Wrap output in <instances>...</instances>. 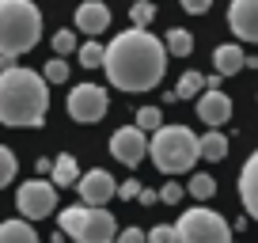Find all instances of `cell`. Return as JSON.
<instances>
[{
  "label": "cell",
  "mask_w": 258,
  "mask_h": 243,
  "mask_svg": "<svg viewBox=\"0 0 258 243\" xmlns=\"http://www.w3.org/2000/svg\"><path fill=\"white\" fill-rule=\"evenodd\" d=\"M64 80H69V61H61V57L46 61V84H64Z\"/></svg>",
  "instance_id": "484cf974"
},
{
  "label": "cell",
  "mask_w": 258,
  "mask_h": 243,
  "mask_svg": "<svg viewBox=\"0 0 258 243\" xmlns=\"http://www.w3.org/2000/svg\"><path fill=\"white\" fill-rule=\"evenodd\" d=\"M0 243H38V235H34V228L23 220H4L0 224Z\"/></svg>",
  "instance_id": "2e32d148"
},
{
  "label": "cell",
  "mask_w": 258,
  "mask_h": 243,
  "mask_svg": "<svg viewBox=\"0 0 258 243\" xmlns=\"http://www.w3.org/2000/svg\"><path fill=\"white\" fill-rule=\"evenodd\" d=\"M106 106H110V99H106V91L99 88V84H80V88L69 91V114H73L76 122H84V126L103 122Z\"/></svg>",
  "instance_id": "ba28073f"
},
{
  "label": "cell",
  "mask_w": 258,
  "mask_h": 243,
  "mask_svg": "<svg viewBox=\"0 0 258 243\" xmlns=\"http://www.w3.org/2000/svg\"><path fill=\"white\" fill-rule=\"evenodd\" d=\"M64 235H73L76 243H114L118 239V224L114 213H106L103 205H69L57 217Z\"/></svg>",
  "instance_id": "5b68a950"
},
{
  "label": "cell",
  "mask_w": 258,
  "mask_h": 243,
  "mask_svg": "<svg viewBox=\"0 0 258 243\" xmlns=\"http://www.w3.org/2000/svg\"><path fill=\"white\" fill-rule=\"evenodd\" d=\"M167 53L171 57H190L194 53V34L182 31V27H171L167 31Z\"/></svg>",
  "instance_id": "ac0fdd59"
},
{
  "label": "cell",
  "mask_w": 258,
  "mask_h": 243,
  "mask_svg": "<svg viewBox=\"0 0 258 243\" xmlns=\"http://www.w3.org/2000/svg\"><path fill=\"white\" fill-rule=\"evenodd\" d=\"M114 243H148V232H141V228H125V232H118Z\"/></svg>",
  "instance_id": "f546056e"
},
{
  "label": "cell",
  "mask_w": 258,
  "mask_h": 243,
  "mask_svg": "<svg viewBox=\"0 0 258 243\" xmlns=\"http://www.w3.org/2000/svg\"><path fill=\"white\" fill-rule=\"evenodd\" d=\"M76 190H80L84 205H106L114 194H118V183H114L103 167H95V171H88V175H80Z\"/></svg>",
  "instance_id": "30bf717a"
},
{
  "label": "cell",
  "mask_w": 258,
  "mask_h": 243,
  "mask_svg": "<svg viewBox=\"0 0 258 243\" xmlns=\"http://www.w3.org/2000/svg\"><path fill=\"white\" fill-rule=\"evenodd\" d=\"M148 152L163 175H182L202 156V137H194L186 126H160L156 137L148 141Z\"/></svg>",
  "instance_id": "277c9868"
},
{
  "label": "cell",
  "mask_w": 258,
  "mask_h": 243,
  "mask_svg": "<svg viewBox=\"0 0 258 243\" xmlns=\"http://www.w3.org/2000/svg\"><path fill=\"white\" fill-rule=\"evenodd\" d=\"M137 126H141L145 133H156V130L163 126V114H160V106H141V110H137Z\"/></svg>",
  "instance_id": "603a6c76"
},
{
  "label": "cell",
  "mask_w": 258,
  "mask_h": 243,
  "mask_svg": "<svg viewBox=\"0 0 258 243\" xmlns=\"http://www.w3.org/2000/svg\"><path fill=\"white\" fill-rule=\"evenodd\" d=\"M106 27H110V8H106L103 0H84L80 8H76V31L99 34Z\"/></svg>",
  "instance_id": "4fadbf2b"
},
{
  "label": "cell",
  "mask_w": 258,
  "mask_h": 243,
  "mask_svg": "<svg viewBox=\"0 0 258 243\" xmlns=\"http://www.w3.org/2000/svg\"><path fill=\"white\" fill-rule=\"evenodd\" d=\"M178 243H232V224L213 209H190L178 217Z\"/></svg>",
  "instance_id": "8992f818"
},
{
  "label": "cell",
  "mask_w": 258,
  "mask_h": 243,
  "mask_svg": "<svg viewBox=\"0 0 258 243\" xmlns=\"http://www.w3.org/2000/svg\"><path fill=\"white\" fill-rule=\"evenodd\" d=\"M190 194L202 198V202H205V198H213V194H217V178H213V175H194L190 178Z\"/></svg>",
  "instance_id": "d4e9b609"
},
{
  "label": "cell",
  "mask_w": 258,
  "mask_h": 243,
  "mask_svg": "<svg viewBox=\"0 0 258 243\" xmlns=\"http://www.w3.org/2000/svg\"><path fill=\"white\" fill-rule=\"evenodd\" d=\"M110 156L125 167H137L141 160L148 156V141H145V130L141 126H125L110 137Z\"/></svg>",
  "instance_id": "9c48e42d"
},
{
  "label": "cell",
  "mask_w": 258,
  "mask_h": 243,
  "mask_svg": "<svg viewBox=\"0 0 258 243\" xmlns=\"http://www.w3.org/2000/svg\"><path fill=\"white\" fill-rule=\"evenodd\" d=\"M106 80L121 91H148L167 73V46L145 27H129L106 46Z\"/></svg>",
  "instance_id": "6da1fadb"
},
{
  "label": "cell",
  "mask_w": 258,
  "mask_h": 243,
  "mask_svg": "<svg viewBox=\"0 0 258 243\" xmlns=\"http://www.w3.org/2000/svg\"><path fill=\"white\" fill-rule=\"evenodd\" d=\"M49 110L46 80L31 69H0V122L4 126H42Z\"/></svg>",
  "instance_id": "7a4b0ae2"
},
{
  "label": "cell",
  "mask_w": 258,
  "mask_h": 243,
  "mask_svg": "<svg viewBox=\"0 0 258 243\" xmlns=\"http://www.w3.org/2000/svg\"><path fill=\"white\" fill-rule=\"evenodd\" d=\"M213 65L220 76H235L239 69H247V53L239 46H217L213 49Z\"/></svg>",
  "instance_id": "9a60e30c"
},
{
  "label": "cell",
  "mask_w": 258,
  "mask_h": 243,
  "mask_svg": "<svg viewBox=\"0 0 258 243\" xmlns=\"http://www.w3.org/2000/svg\"><path fill=\"white\" fill-rule=\"evenodd\" d=\"M182 194H186V190L178 187V183H163V190H160V198L167 205H178V202H182Z\"/></svg>",
  "instance_id": "f1b7e54d"
},
{
  "label": "cell",
  "mask_w": 258,
  "mask_h": 243,
  "mask_svg": "<svg viewBox=\"0 0 258 243\" xmlns=\"http://www.w3.org/2000/svg\"><path fill=\"white\" fill-rule=\"evenodd\" d=\"M16 171H19V160L12 156V148L0 145V187H8L12 178H16Z\"/></svg>",
  "instance_id": "cb8c5ba5"
},
{
  "label": "cell",
  "mask_w": 258,
  "mask_h": 243,
  "mask_svg": "<svg viewBox=\"0 0 258 243\" xmlns=\"http://www.w3.org/2000/svg\"><path fill=\"white\" fill-rule=\"evenodd\" d=\"M16 205H19V213H23L27 220H42V217H49V213L57 209V183L53 178H31V183H23L19 187V194H16Z\"/></svg>",
  "instance_id": "52a82bcc"
},
{
  "label": "cell",
  "mask_w": 258,
  "mask_h": 243,
  "mask_svg": "<svg viewBox=\"0 0 258 243\" xmlns=\"http://www.w3.org/2000/svg\"><path fill=\"white\" fill-rule=\"evenodd\" d=\"M239 198H243L247 217L258 220V152L250 156V160L243 163V171H239Z\"/></svg>",
  "instance_id": "5bb4252c"
},
{
  "label": "cell",
  "mask_w": 258,
  "mask_h": 243,
  "mask_svg": "<svg viewBox=\"0 0 258 243\" xmlns=\"http://www.w3.org/2000/svg\"><path fill=\"white\" fill-rule=\"evenodd\" d=\"M228 23H232L235 38L258 42V0H232V8H228Z\"/></svg>",
  "instance_id": "8fae6325"
},
{
  "label": "cell",
  "mask_w": 258,
  "mask_h": 243,
  "mask_svg": "<svg viewBox=\"0 0 258 243\" xmlns=\"http://www.w3.org/2000/svg\"><path fill=\"white\" fill-rule=\"evenodd\" d=\"M137 194H141V183H121L118 187V198H125V202H133Z\"/></svg>",
  "instance_id": "1f68e13d"
},
{
  "label": "cell",
  "mask_w": 258,
  "mask_h": 243,
  "mask_svg": "<svg viewBox=\"0 0 258 243\" xmlns=\"http://www.w3.org/2000/svg\"><path fill=\"white\" fill-rule=\"evenodd\" d=\"M148 243H178V228H167V224L152 228V232H148Z\"/></svg>",
  "instance_id": "83f0119b"
},
{
  "label": "cell",
  "mask_w": 258,
  "mask_h": 243,
  "mask_svg": "<svg viewBox=\"0 0 258 243\" xmlns=\"http://www.w3.org/2000/svg\"><path fill=\"white\" fill-rule=\"evenodd\" d=\"M76 57H80V65H84V69H99V65L106 61V49L99 46L95 38H91V42H84V46L76 49Z\"/></svg>",
  "instance_id": "ffe728a7"
},
{
  "label": "cell",
  "mask_w": 258,
  "mask_h": 243,
  "mask_svg": "<svg viewBox=\"0 0 258 243\" xmlns=\"http://www.w3.org/2000/svg\"><path fill=\"white\" fill-rule=\"evenodd\" d=\"M198 118L209 126V130H220L228 118H232V99L224 95V91H205L202 95V103H198Z\"/></svg>",
  "instance_id": "7c38bea8"
},
{
  "label": "cell",
  "mask_w": 258,
  "mask_h": 243,
  "mask_svg": "<svg viewBox=\"0 0 258 243\" xmlns=\"http://www.w3.org/2000/svg\"><path fill=\"white\" fill-rule=\"evenodd\" d=\"M137 198H141V202H145V205H152V202H156V198H160V194H156V190H145V187H141V194H137Z\"/></svg>",
  "instance_id": "d6a6232c"
},
{
  "label": "cell",
  "mask_w": 258,
  "mask_h": 243,
  "mask_svg": "<svg viewBox=\"0 0 258 243\" xmlns=\"http://www.w3.org/2000/svg\"><path fill=\"white\" fill-rule=\"evenodd\" d=\"M209 4H213V0H182V8L190 12V16H205V12H209Z\"/></svg>",
  "instance_id": "4dcf8cb0"
},
{
  "label": "cell",
  "mask_w": 258,
  "mask_h": 243,
  "mask_svg": "<svg viewBox=\"0 0 258 243\" xmlns=\"http://www.w3.org/2000/svg\"><path fill=\"white\" fill-rule=\"evenodd\" d=\"M202 88H205V76H202V73H182L175 95H178V99H194V91H202Z\"/></svg>",
  "instance_id": "44dd1931"
},
{
  "label": "cell",
  "mask_w": 258,
  "mask_h": 243,
  "mask_svg": "<svg viewBox=\"0 0 258 243\" xmlns=\"http://www.w3.org/2000/svg\"><path fill=\"white\" fill-rule=\"evenodd\" d=\"M49 243H64V232H57V235H53V239H49Z\"/></svg>",
  "instance_id": "e575fe53"
},
{
  "label": "cell",
  "mask_w": 258,
  "mask_h": 243,
  "mask_svg": "<svg viewBox=\"0 0 258 243\" xmlns=\"http://www.w3.org/2000/svg\"><path fill=\"white\" fill-rule=\"evenodd\" d=\"M38 175H53V163H49V160H38Z\"/></svg>",
  "instance_id": "836d02e7"
},
{
  "label": "cell",
  "mask_w": 258,
  "mask_h": 243,
  "mask_svg": "<svg viewBox=\"0 0 258 243\" xmlns=\"http://www.w3.org/2000/svg\"><path fill=\"white\" fill-rule=\"evenodd\" d=\"M202 156H205V160H224V156H228V141H224L220 130H209L202 137Z\"/></svg>",
  "instance_id": "d6986e66"
},
{
  "label": "cell",
  "mask_w": 258,
  "mask_h": 243,
  "mask_svg": "<svg viewBox=\"0 0 258 243\" xmlns=\"http://www.w3.org/2000/svg\"><path fill=\"white\" fill-rule=\"evenodd\" d=\"M42 38V12L31 0H0V53L19 57Z\"/></svg>",
  "instance_id": "3957f363"
},
{
  "label": "cell",
  "mask_w": 258,
  "mask_h": 243,
  "mask_svg": "<svg viewBox=\"0 0 258 243\" xmlns=\"http://www.w3.org/2000/svg\"><path fill=\"white\" fill-rule=\"evenodd\" d=\"M129 19H133V27H148L156 19V4L152 0H137V4L129 8Z\"/></svg>",
  "instance_id": "7402d4cb"
},
{
  "label": "cell",
  "mask_w": 258,
  "mask_h": 243,
  "mask_svg": "<svg viewBox=\"0 0 258 243\" xmlns=\"http://www.w3.org/2000/svg\"><path fill=\"white\" fill-rule=\"evenodd\" d=\"M57 183V187H73V183H80V167H76V156L64 152L53 160V175H49Z\"/></svg>",
  "instance_id": "e0dca14e"
},
{
  "label": "cell",
  "mask_w": 258,
  "mask_h": 243,
  "mask_svg": "<svg viewBox=\"0 0 258 243\" xmlns=\"http://www.w3.org/2000/svg\"><path fill=\"white\" fill-rule=\"evenodd\" d=\"M73 49H76V34H73V31H57V34H53V53H57V57L73 53Z\"/></svg>",
  "instance_id": "4316f807"
}]
</instances>
